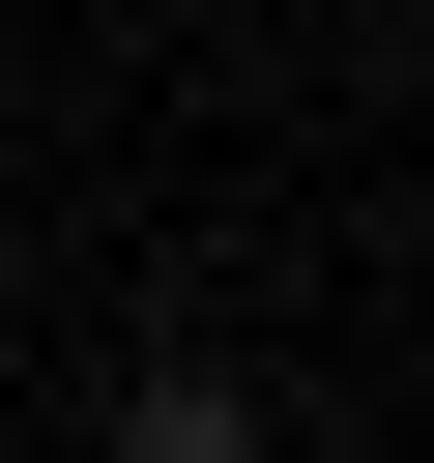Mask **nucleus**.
<instances>
[{"label": "nucleus", "instance_id": "1", "mask_svg": "<svg viewBox=\"0 0 434 463\" xmlns=\"http://www.w3.org/2000/svg\"><path fill=\"white\" fill-rule=\"evenodd\" d=\"M116 463H260V376H231V347H145V376H116Z\"/></svg>", "mask_w": 434, "mask_h": 463}]
</instances>
